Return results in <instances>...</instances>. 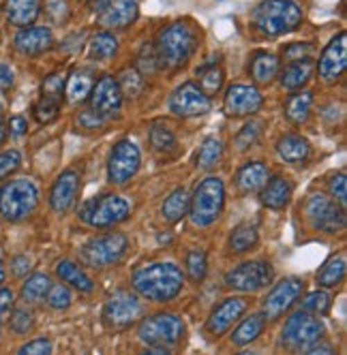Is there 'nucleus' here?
I'll list each match as a JSON object with an SVG mask.
<instances>
[{"label": "nucleus", "instance_id": "obj_41", "mask_svg": "<svg viewBox=\"0 0 347 355\" xmlns=\"http://www.w3.org/2000/svg\"><path fill=\"white\" fill-rule=\"evenodd\" d=\"M58 114H60V98H54V96H41L39 103H35L33 107V116L39 124L54 122Z\"/></svg>", "mask_w": 347, "mask_h": 355}, {"label": "nucleus", "instance_id": "obj_6", "mask_svg": "<svg viewBox=\"0 0 347 355\" xmlns=\"http://www.w3.org/2000/svg\"><path fill=\"white\" fill-rule=\"evenodd\" d=\"M78 214H80V220L86 223L88 227L105 230V227L125 223L131 216V204L125 197L105 193V195H99V197L84 201Z\"/></svg>", "mask_w": 347, "mask_h": 355}, {"label": "nucleus", "instance_id": "obj_29", "mask_svg": "<svg viewBox=\"0 0 347 355\" xmlns=\"http://www.w3.org/2000/svg\"><path fill=\"white\" fill-rule=\"evenodd\" d=\"M5 13L13 26H31L39 17V0H7Z\"/></svg>", "mask_w": 347, "mask_h": 355}, {"label": "nucleus", "instance_id": "obj_13", "mask_svg": "<svg viewBox=\"0 0 347 355\" xmlns=\"http://www.w3.org/2000/svg\"><path fill=\"white\" fill-rule=\"evenodd\" d=\"M142 302L135 293L118 289L105 300L103 321L112 329H125L142 317Z\"/></svg>", "mask_w": 347, "mask_h": 355}, {"label": "nucleus", "instance_id": "obj_34", "mask_svg": "<svg viewBox=\"0 0 347 355\" xmlns=\"http://www.w3.org/2000/svg\"><path fill=\"white\" fill-rule=\"evenodd\" d=\"M189 199L191 197H189L187 189H176L174 193H169V197L165 199V204L161 208L163 218L167 223H171V225L180 223L187 216V212H189Z\"/></svg>", "mask_w": 347, "mask_h": 355}, {"label": "nucleus", "instance_id": "obj_10", "mask_svg": "<svg viewBox=\"0 0 347 355\" xmlns=\"http://www.w3.org/2000/svg\"><path fill=\"white\" fill-rule=\"evenodd\" d=\"M272 283V266L262 259L244 261L226 274V287L240 293H257Z\"/></svg>", "mask_w": 347, "mask_h": 355}, {"label": "nucleus", "instance_id": "obj_46", "mask_svg": "<svg viewBox=\"0 0 347 355\" xmlns=\"http://www.w3.org/2000/svg\"><path fill=\"white\" fill-rule=\"evenodd\" d=\"M120 90L122 96H137L144 88V80H142V73L137 69H127L125 73L120 75Z\"/></svg>", "mask_w": 347, "mask_h": 355}, {"label": "nucleus", "instance_id": "obj_50", "mask_svg": "<svg viewBox=\"0 0 347 355\" xmlns=\"http://www.w3.org/2000/svg\"><path fill=\"white\" fill-rule=\"evenodd\" d=\"M328 189H330V195H332V199L337 201V204L345 206V201H347V178H345V171H339L337 175L330 178Z\"/></svg>", "mask_w": 347, "mask_h": 355}, {"label": "nucleus", "instance_id": "obj_37", "mask_svg": "<svg viewBox=\"0 0 347 355\" xmlns=\"http://www.w3.org/2000/svg\"><path fill=\"white\" fill-rule=\"evenodd\" d=\"M116 52H118V39L108 31L94 35L88 43V54L92 60H110L114 58Z\"/></svg>", "mask_w": 347, "mask_h": 355}, {"label": "nucleus", "instance_id": "obj_53", "mask_svg": "<svg viewBox=\"0 0 347 355\" xmlns=\"http://www.w3.org/2000/svg\"><path fill=\"white\" fill-rule=\"evenodd\" d=\"M311 54H313V47L309 43H291L283 49V58L287 62L301 60V58H311Z\"/></svg>", "mask_w": 347, "mask_h": 355}, {"label": "nucleus", "instance_id": "obj_35", "mask_svg": "<svg viewBox=\"0 0 347 355\" xmlns=\"http://www.w3.org/2000/svg\"><path fill=\"white\" fill-rule=\"evenodd\" d=\"M315 278H317V285H321L324 289H332V287L341 285L343 278H345V257L343 255L330 257L324 266L319 268Z\"/></svg>", "mask_w": 347, "mask_h": 355}, {"label": "nucleus", "instance_id": "obj_43", "mask_svg": "<svg viewBox=\"0 0 347 355\" xmlns=\"http://www.w3.org/2000/svg\"><path fill=\"white\" fill-rule=\"evenodd\" d=\"M45 302L52 311H67L73 302V293H71L69 285H62V283L54 285L52 283V287H49V291L45 295Z\"/></svg>", "mask_w": 347, "mask_h": 355}, {"label": "nucleus", "instance_id": "obj_17", "mask_svg": "<svg viewBox=\"0 0 347 355\" xmlns=\"http://www.w3.org/2000/svg\"><path fill=\"white\" fill-rule=\"evenodd\" d=\"M264 96L255 86H244L234 84L228 88L226 96H223V110L230 118H242V116H253L262 110Z\"/></svg>", "mask_w": 347, "mask_h": 355}, {"label": "nucleus", "instance_id": "obj_54", "mask_svg": "<svg viewBox=\"0 0 347 355\" xmlns=\"http://www.w3.org/2000/svg\"><path fill=\"white\" fill-rule=\"evenodd\" d=\"M22 355H47L52 353V340L49 338H35L31 343H26L19 349Z\"/></svg>", "mask_w": 347, "mask_h": 355}, {"label": "nucleus", "instance_id": "obj_32", "mask_svg": "<svg viewBox=\"0 0 347 355\" xmlns=\"http://www.w3.org/2000/svg\"><path fill=\"white\" fill-rule=\"evenodd\" d=\"M49 287H52V278H49L47 274H33L28 276L26 281H24L22 285V302L28 304V306H35V304H41L49 291Z\"/></svg>", "mask_w": 347, "mask_h": 355}, {"label": "nucleus", "instance_id": "obj_62", "mask_svg": "<svg viewBox=\"0 0 347 355\" xmlns=\"http://www.w3.org/2000/svg\"><path fill=\"white\" fill-rule=\"evenodd\" d=\"M3 323H5V321H3V319H0V336H3Z\"/></svg>", "mask_w": 347, "mask_h": 355}, {"label": "nucleus", "instance_id": "obj_61", "mask_svg": "<svg viewBox=\"0 0 347 355\" xmlns=\"http://www.w3.org/2000/svg\"><path fill=\"white\" fill-rule=\"evenodd\" d=\"M5 278H7V270H5V263L0 261V287H3V283H5Z\"/></svg>", "mask_w": 347, "mask_h": 355}, {"label": "nucleus", "instance_id": "obj_45", "mask_svg": "<svg viewBox=\"0 0 347 355\" xmlns=\"http://www.w3.org/2000/svg\"><path fill=\"white\" fill-rule=\"evenodd\" d=\"M9 317V329L15 336H26L35 327V315L28 309H15Z\"/></svg>", "mask_w": 347, "mask_h": 355}, {"label": "nucleus", "instance_id": "obj_38", "mask_svg": "<svg viewBox=\"0 0 347 355\" xmlns=\"http://www.w3.org/2000/svg\"><path fill=\"white\" fill-rule=\"evenodd\" d=\"M223 159V141L217 137H208L204 139L202 148H200V155H197V167L210 171L214 169Z\"/></svg>", "mask_w": 347, "mask_h": 355}, {"label": "nucleus", "instance_id": "obj_1", "mask_svg": "<svg viewBox=\"0 0 347 355\" xmlns=\"http://www.w3.org/2000/svg\"><path fill=\"white\" fill-rule=\"evenodd\" d=\"M131 283L142 297L163 304L180 295L185 287V274L171 261H155L137 268L133 272Z\"/></svg>", "mask_w": 347, "mask_h": 355}, {"label": "nucleus", "instance_id": "obj_3", "mask_svg": "<svg viewBox=\"0 0 347 355\" xmlns=\"http://www.w3.org/2000/svg\"><path fill=\"white\" fill-rule=\"evenodd\" d=\"M303 21V9L294 0H262L253 11L255 28L266 37H281L296 31Z\"/></svg>", "mask_w": 347, "mask_h": 355}, {"label": "nucleus", "instance_id": "obj_63", "mask_svg": "<svg viewBox=\"0 0 347 355\" xmlns=\"http://www.w3.org/2000/svg\"><path fill=\"white\" fill-rule=\"evenodd\" d=\"M0 118H3V103H0Z\"/></svg>", "mask_w": 347, "mask_h": 355}, {"label": "nucleus", "instance_id": "obj_33", "mask_svg": "<svg viewBox=\"0 0 347 355\" xmlns=\"http://www.w3.org/2000/svg\"><path fill=\"white\" fill-rule=\"evenodd\" d=\"M311 107H313V94L309 90H303V92L294 90V94L285 103V118L294 124H303L307 122Z\"/></svg>", "mask_w": 347, "mask_h": 355}, {"label": "nucleus", "instance_id": "obj_48", "mask_svg": "<svg viewBox=\"0 0 347 355\" xmlns=\"http://www.w3.org/2000/svg\"><path fill=\"white\" fill-rule=\"evenodd\" d=\"M19 165H22V152L19 150L0 152V182L7 180L13 171H17Z\"/></svg>", "mask_w": 347, "mask_h": 355}, {"label": "nucleus", "instance_id": "obj_58", "mask_svg": "<svg viewBox=\"0 0 347 355\" xmlns=\"http://www.w3.org/2000/svg\"><path fill=\"white\" fill-rule=\"evenodd\" d=\"M11 272L15 278H22V276H26L31 272V257L28 255H17L13 257L11 261Z\"/></svg>", "mask_w": 347, "mask_h": 355}, {"label": "nucleus", "instance_id": "obj_20", "mask_svg": "<svg viewBox=\"0 0 347 355\" xmlns=\"http://www.w3.org/2000/svg\"><path fill=\"white\" fill-rule=\"evenodd\" d=\"M80 189H82L80 171H76V169L62 171L56 178V182L52 184V191H49V208H52L56 214H67L73 206H76Z\"/></svg>", "mask_w": 347, "mask_h": 355}, {"label": "nucleus", "instance_id": "obj_60", "mask_svg": "<svg viewBox=\"0 0 347 355\" xmlns=\"http://www.w3.org/2000/svg\"><path fill=\"white\" fill-rule=\"evenodd\" d=\"M9 139V129H7V122L0 118V146H3L5 141Z\"/></svg>", "mask_w": 347, "mask_h": 355}, {"label": "nucleus", "instance_id": "obj_36", "mask_svg": "<svg viewBox=\"0 0 347 355\" xmlns=\"http://www.w3.org/2000/svg\"><path fill=\"white\" fill-rule=\"evenodd\" d=\"M260 244V234L255 227L251 225H238L236 230L230 234V250L236 252V255H242V252H249Z\"/></svg>", "mask_w": 347, "mask_h": 355}, {"label": "nucleus", "instance_id": "obj_26", "mask_svg": "<svg viewBox=\"0 0 347 355\" xmlns=\"http://www.w3.org/2000/svg\"><path fill=\"white\" fill-rule=\"evenodd\" d=\"M94 86V78L88 69H76L69 73V78L65 80V96L69 103H82L88 98L90 90Z\"/></svg>", "mask_w": 347, "mask_h": 355}, {"label": "nucleus", "instance_id": "obj_2", "mask_svg": "<svg viewBox=\"0 0 347 355\" xmlns=\"http://www.w3.org/2000/svg\"><path fill=\"white\" fill-rule=\"evenodd\" d=\"M197 49V33L187 24L178 21L163 28L155 43V56L159 67L178 69L185 67Z\"/></svg>", "mask_w": 347, "mask_h": 355}, {"label": "nucleus", "instance_id": "obj_8", "mask_svg": "<svg viewBox=\"0 0 347 355\" xmlns=\"http://www.w3.org/2000/svg\"><path fill=\"white\" fill-rule=\"evenodd\" d=\"M326 327L315 315L307 311L294 313L281 329V347L289 351H307L317 340H324Z\"/></svg>", "mask_w": 347, "mask_h": 355}, {"label": "nucleus", "instance_id": "obj_24", "mask_svg": "<svg viewBox=\"0 0 347 355\" xmlns=\"http://www.w3.org/2000/svg\"><path fill=\"white\" fill-rule=\"evenodd\" d=\"M270 171L262 161H251L238 169L236 173V187L242 193H257L262 191V187L268 182Z\"/></svg>", "mask_w": 347, "mask_h": 355}, {"label": "nucleus", "instance_id": "obj_5", "mask_svg": "<svg viewBox=\"0 0 347 355\" xmlns=\"http://www.w3.org/2000/svg\"><path fill=\"white\" fill-rule=\"evenodd\" d=\"M39 189L28 178H19L0 187V216L9 223H22L35 214Z\"/></svg>", "mask_w": 347, "mask_h": 355}, {"label": "nucleus", "instance_id": "obj_55", "mask_svg": "<svg viewBox=\"0 0 347 355\" xmlns=\"http://www.w3.org/2000/svg\"><path fill=\"white\" fill-rule=\"evenodd\" d=\"M137 67H139V71H142L144 75L157 71L159 62H157V56H155V47H148V45H146V47L142 49L139 60H137Z\"/></svg>", "mask_w": 347, "mask_h": 355}, {"label": "nucleus", "instance_id": "obj_30", "mask_svg": "<svg viewBox=\"0 0 347 355\" xmlns=\"http://www.w3.org/2000/svg\"><path fill=\"white\" fill-rule=\"evenodd\" d=\"M264 327H266V317L262 313H255L251 317H246L238 323V327L234 329V334H232V345L236 347H246V345H251L255 343L262 332H264Z\"/></svg>", "mask_w": 347, "mask_h": 355}, {"label": "nucleus", "instance_id": "obj_42", "mask_svg": "<svg viewBox=\"0 0 347 355\" xmlns=\"http://www.w3.org/2000/svg\"><path fill=\"white\" fill-rule=\"evenodd\" d=\"M330 306H332V295L328 293V291H313V293H309L305 300H303V311H307V313H311V315H315V317H324V315H328V311H330Z\"/></svg>", "mask_w": 347, "mask_h": 355}, {"label": "nucleus", "instance_id": "obj_59", "mask_svg": "<svg viewBox=\"0 0 347 355\" xmlns=\"http://www.w3.org/2000/svg\"><path fill=\"white\" fill-rule=\"evenodd\" d=\"M15 84V73L7 62H0V90H11Z\"/></svg>", "mask_w": 347, "mask_h": 355}, {"label": "nucleus", "instance_id": "obj_22", "mask_svg": "<svg viewBox=\"0 0 347 355\" xmlns=\"http://www.w3.org/2000/svg\"><path fill=\"white\" fill-rule=\"evenodd\" d=\"M54 45V33L45 26L24 28L15 35V49L22 56H39Z\"/></svg>", "mask_w": 347, "mask_h": 355}, {"label": "nucleus", "instance_id": "obj_4", "mask_svg": "<svg viewBox=\"0 0 347 355\" xmlns=\"http://www.w3.org/2000/svg\"><path fill=\"white\" fill-rule=\"evenodd\" d=\"M226 208V184L221 178L208 175L197 184L189 199V216L195 227H210Z\"/></svg>", "mask_w": 347, "mask_h": 355}, {"label": "nucleus", "instance_id": "obj_18", "mask_svg": "<svg viewBox=\"0 0 347 355\" xmlns=\"http://www.w3.org/2000/svg\"><path fill=\"white\" fill-rule=\"evenodd\" d=\"M94 9L99 13V24L110 31L131 26L139 15L137 0H101Z\"/></svg>", "mask_w": 347, "mask_h": 355}, {"label": "nucleus", "instance_id": "obj_56", "mask_svg": "<svg viewBox=\"0 0 347 355\" xmlns=\"http://www.w3.org/2000/svg\"><path fill=\"white\" fill-rule=\"evenodd\" d=\"M7 129H9V135L11 137H24L28 133V120L24 116H11V120L7 122Z\"/></svg>", "mask_w": 347, "mask_h": 355}, {"label": "nucleus", "instance_id": "obj_47", "mask_svg": "<svg viewBox=\"0 0 347 355\" xmlns=\"http://www.w3.org/2000/svg\"><path fill=\"white\" fill-rule=\"evenodd\" d=\"M262 129H264V124L260 120H251V122H246L242 126V131L236 135V146L238 150H249L262 135Z\"/></svg>", "mask_w": 347, "mask_h": 355}, {"label": "nucleus", "instance_id": "obj_25", "mask_svg": "<svg viewBox=\"0 0 347 355\" xmlns=\"http://www.w3.org/2000/svg\"><path fill=\"white\" fill-rule=\"evenodd\" d=\"M56 274L65 285H71L73 289H78L80 293H92L96 289L92 278L71 259H62L56 263Z\"/></svg>", "mask_w": 347, "mask_h": 355}, {"label": "nucleus", "instance_id": "obj_23", "mask_svg": "<svg viewBox=\"0 0 347 355\" xmlns=\"http://www.w3.org/2000/svg\"><path fill=\"white\" fill-rule=\"evenodd\" d=\"M262 204L270 210H283L291 199V184L281 175L268 178V182L260 191Z\"/></svg>", "mask_w": 347, "mask_h": 355}, {"label": "nucleus", "instance_id": "obj_9", "mask_svg": "<svg viewBox=\"0 0 347 355\" xmlns=\"http://www.w3.org/2000/svg\"><path fill=\"white\" fill-rule=\"evenodd\" d=\"M137 336L146 347H176L185 338V321L178 315L159 313L146 317L139 327Z\"/></svg>", "mask_w": 347, "mask_h": 355}, {"label": "nucleus", "instance_id": "obj_19", "mask_svg": "<svg viewBox=\"0 0 347 355\" xmlns=\"http://www.w3.org/2000/svg\"><path fill=\"white\" fill-rule=\"evenodd\" d=\"M88 96H90V110L101 114L103 118L116 116L122 110V98H125L118 80L112 78V75H103V78L92 86Z\"/></svg>", "mask_w": 347, "mask_h": 355}, {"label": "nucleus", "instance_id": "obj_52", "mask_svg": "<svg viewBox=\"0 0 347 355\" xmlns=\"http://www.w3.org/2000/svg\"><path fill=\"white\" fill-rule=\"evenodd\" d=\"M45 15L54 24H62L69 17V7L65 0H47L45 3Z\"/></svg>", "mask_w": 347, "mask_h": 355}, {"label": "nucleus", "instance_id": "obj_27", "mask_svg": "<svg viewBox=\"0 0 347 355\" xmlns=\"http://www.w3.org/2000/svg\"><path fill=\"white\" fill-rule=\"evenodd\" d=\"M311 75H313V60L311 58L291 60L281 71V86L285 90H301L303 86L309 84Z\"/></svg>", "mask_w": 347, "mask_h": 355}, {"label": "nucleus", "instance_id": "obj_57", "mask_svg": "<svg viewBox=\"0 0 347 355\" xmlns=\"http://www.w3.org/2000/svg\"><path fill=\"white\" fill-rule=\"evenodd\" d=\"M13 311V291L0 287V319H7Z\"/></svg>", "mask_w": 347, "mask_h": 355}, {"label": "nucleus", "instance_id": "obj_11", "mask_svg": "<svg viewBox=\"0 0 347 355\" xmlns=\"http://www.w3.org/2000/svg\"><path fill=\"white\" fill-rule=\"evenodd\" d=\"M139 165H142V152L137 144L131 139H120L118 144H114L110 152V161H108L110 182L116 187H125L127 182H131V178H135Z\"/></svg>", "mask_w": 347, "mask_h": 355}, {"label": "nucleus", "instance_id": "obj_40", "mask_svg": "<svg viewBox=\"0 0 347 355\" xmlns=\"http://www.w3.org/2000/svg\"><path fill=\"white\" fill-rule=\"evenodd\" d=\"M148 137H151V146L157 152H169L174 146H176V135H174V131L163 122H155L151 126V133H148Z\"/></svg>", "mask_w": 347, "mask_h": 355}, {"label": "nucleus", "instance_id": "obj_31", "mask_svg": "<svg viewBox=\"0 0 347 355\" xmlns=\"http://www.w3.org/2000/svg\"><path fill=\"white\" fill-rule=\"evenodd\" d=\"M249 71L255 84H270L279 75V58L275 54L260 52L251 58Z\"/></svg>", "mask_w": 347, "mask_h": 355}, {"label": "nucleus", "instance_id": "obj_51", "mask_svg": "<svg viewBox=\"0 0 347 355\" xmlns=\"http://www.w3.org/2000/svg\"><path fill=\"white\" fill-rule=\"evenodd\" d=\"M62 86H65V75L62 73H52L47 75L41 84V92L43 96H54V98H60L62 94Z\"/></svg>", "mask_w": 347, "mask_h": 355}, {"label": "nucleus", "instance_id": "obj_21", "mask_svg": "<svg viewBox=\"0 0 347 355\" xmlns=\"http://www.w3.org/2000/svg\"><path fill=\"white\" fill-rule=\"evenodd\" d=\"M246 309H249V302H246L244 297H228V300H223L219 306L210 313V317H208V323H206L208 334L214 336V338H221L234 323H238L242 319Z\"/></svg>", "mask_w": 347, "mask_h": 355}, {"label": "nucleus", "instance_id": "obj_16", "mask_svg": "<svg viewBox=\"0 0 347 355\" xmlns=\"http://www.w3.org/2000/svg\"><path fill=\"white\" fill-rule=\"evenodd\" d=\"M347 67V35L339 33L321 52L319 64H317V73L319 80L332 86L341 80V75L345 73Z\"/></svg>", "mask_w": 347, "mask_h": 355}, {"label": "nucleus", "instance_id": "obj_28", "mask_svg": "<svg viewBox=\"0 0 347 355\" xmlns=\"http://www.w3.org/2000/svg\"><path fill=\"white\" fill-rule=\"evenodd\" d=\"M277 152L285 163L301 165L311 155V144L303 135H283L277 141Z\"/></svg>", "mask_w": 347, "mask_h": 355}, {"label": "nucleus", "instance_id": "obj_14", "mask_svg": "<svg viewBox=\"0 0 347 355\" xmlns=\"http://www.w3.org/2000/svg\"><path fill=\"white\" fill-rule=\"evenodd\" d=\"M303 293H305L303 278H296V276L283 278V281L277 283L266 295V300L262 304V315L266 317V321H277L301 300Z\"/></svg>", "mask_w": 347, "mask_h": 355}, {"label": "nucleus", "instance_id": "obj_7", "mask_svg": "<svg viewBox=\"0 0 347 355\" xmlns=\"http://www.w3.org/2000/svg\"><path fill=\"white\" fill-rule=\"evenodd\" d=\"M127 250H129V238L120 232H114V234H105V236L88 240L80 248V259L86 268L108 270L125 259Z\"/></svg>", "mask_w": 347, "mask_h": 355}, {"label": "nucleus", "instance_id": "obj_12", "mask_svg": "<svg viewBox=\"0 0 347 355\" xmlns=\"http://www.w3.org/2000/svg\"><path fill=\"white\" fill-rule=\"evenodd\" d=\"M307 218L315 232L321 234H337L345 230V210L335 199L326 195H313L307 201Z\"/></svg>", "mask_w": 347, "mask_h": 355}, {"label": "nucleus", "instance_id": "obj_44", "mask_svg": "<svg viewBox=\"0 0 347 355\" xmlns=\"http://www.w3.org/2000/svg\"><path fill=\"white\" fill-rule=\"evenodd\" d=\"M223 80H226V75L219 67H204L200 69V88L204 90L206 96H212L217 94L221 88H223Z\"/></svg>", "mask_w": 347, "mask_h": 355}, {"label": "nucleus", "instance_id": "obj_49", "mask_svg": "<svg viewBox=\"0 0 347 355\" xmlns=\"http://www.w3.org/2000/svg\"><path fill=\"white\" fill-rule=\"evenodd\" d=\"M105 122H108V118H103L101 114H96L92 110L82 112L78 116V126H80L82 131H99V129H103Z\"/></svg>", "mask_w": 347, "mask_h": 355}, {"label": "nucleus", "instance_id": "obj_15", "mask_svg": "<svg viewBox=\"0 0 347 355\" xmlns=\"http://www.w3.org/2000/svg\"><path fill=\"white\" fill-rule=\"evenodd\" d=\"M212 107L210 96L204 94V90L195 82H185L169 98V112L178 118H197L208 114Z\"/></svg>", "mask_w": 347, "mask_h": 355}, {"label": "nucleus", "instance_id": "obj_39", "mask_svg": "<svg viewBox=\"0 0 347 355\" xmlns=\"http://www.w3.org/2000/svg\"><path fill=\"white\" fill-rule=\"evenodd\" d=\"M185 268H187V274L193 283H202L206 278V272H208V261H206V252L200 250V248H193L187 252L185 257Z\"/></svg>", "mask_w": 347, "mask_h": 355}]
</instances>
